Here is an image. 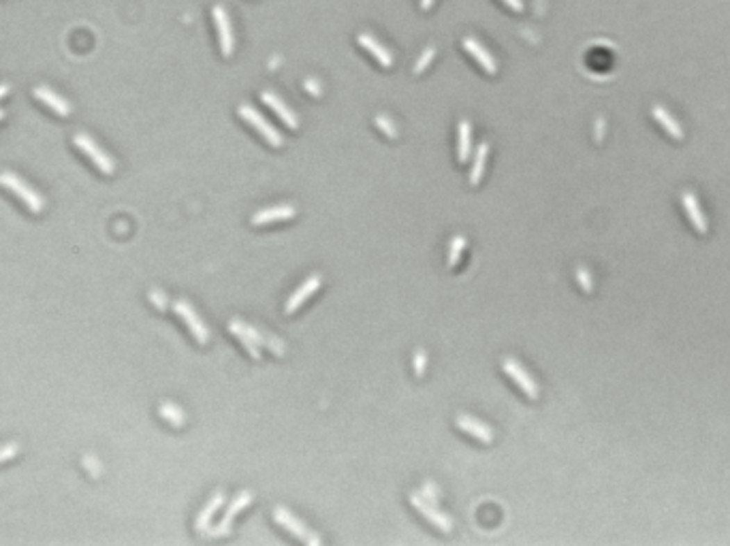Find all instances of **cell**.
Wrapping results in <instances>:
<instances>
[{
    "label": "cell",
    "mask_w": 730,
    "mask_h": 546,
    "mask_svg": "<svg viewBox=\"0 0 730 546\" xmlns=\"http://www.w3.org/2000/svg\"><path fill=\"white\" fill-rule=\"evenodd\" d=\"M0 186L7 188L9 192H13L33 214H41L43 212V207H45L43 196L33 186H28L22 178L11 173V171H3V173H0Z\"/></svg>",
    "instance_id": "6da1fadb"
},
{
    "label": "cell",
    "mask_w": 730,
    "mask_h": 546,
    "mask_svg": "<svg viewBox=\"0 0 730 546\" xmlns=\"http://www.w3.org/2000/svg\"><path fill=\"white\" fill-rule=\"evenodd\" d=\"M73 146L79 150V152H83L88 158H90V162L101 171V173H105V176H111L113 173V171H115V162H113V158L99 146V143L90 137V135H85V133H77L75 137H73Z\"/></svg>",
    "instance_id": "7a4b0ae2"
},
{
    "label": "cell",
    "mask_w": 730,
    "mask_h": 546,
    "mask_svg": "<svg viewBox=\"0 0 730 546\" xmlns=\"http://www.w3.org/2000/svg\"><path fill=\"white\" fill-rule=\"evenodd\" d=\"M238 113H240V118L244 120V122H248L263 139H265L267 143H269V146H274V148H280L282 146V135L265 120V116H260V113L254 109V107H250V105H240V109H238Z\"/></svg>",
    "instance_id": "3957f363"
},
{
    "label": "cell",
    "mask_w": 730,
    "mask_h": 546,
    "mask_svg": "<svg viewBox=\"0 0 730 546\" xmlns=\"http://www.w3.org/2000/svg\"><path fill=\"white\" fill-rule=\"evenodd\" d=\"M171 305H173V312L178 314L180 318H182V321L188 325V329H190L192 337H194L199 343H208V339H210V331H208L206 323H203V321L199 318V314H197V312L190 307V303H186V301L178 299V301H173Z\"/></svg>",
    "instance_id": "277c9868"
},
{
    "label": "cell",
    "mask_w": 730,
    "mask_h": 546,
    "mask_svg": "<svg viewBox=\"0 0 730 546\" xmlns=\"http://www.w3.org/2000/svg\"><path fill=\"white\" fill-rule=\"evenodd\" d=\"M410 504L425 516V519H427L429 523H433L438 529H442V531H451V529H453V521L449 519V516H447L445 512L438 510L433 504L425 502V500H423V493H413V495H410Z\"/></svg>",
    "instance_id": "5b68a950"
},
{
    "label": "cell",
    "mask_w": 730,
    "mask_h": 546,
    "mask_svg": "<svg viewBox=\"0 0 730 546\" xmlns=\"http://www.w3.org/2000/svg\"><path fill=\"white\" fill-rule=\"evenodd\" d=\"M502 367H504V371L519 384V389H521L525 395H528L530 399H536V397H538V384L534 382V378H532L530 373L525 371L515 359L506 357V359L502 361Z\"/></svg>",
    "instance_id": "8992f818"
},
{
    "label": "cell",
    "mask_w": 730,
    "mask_h": 546,
    "mask_svg": "<svg viewBox=\"0 0 730 546\" xmlns=\"http://www.w3.org/2000/svg\"><path fill=\"white\" fill-rule=\"evenodd\" d=\"M274 519H276L282 527H286L293 536H297L299 540H304V542H308V544H318V542H320V540H318L316 536H312L310 529H308L301 521H297L295 516L290 514L286 508H276V510H274Z\"/></svg>",
    "instance_id": "52a82bcc"
},
{
    "label": "cell",
    "mask_w": 730,
    "mask_h": 546,
    "mask_svg": "<svg viewBox=\"0 0 730 546\" xmlns=\"http://www.w3.org/2000/svg\"><path fill=\"white\" fill-rule=\"evenodd\" d=\"M212 17H214V24H216V31H218L220 51H222L224 58H229V56L233 53V31H231L229 15H226V11L220 5H216L212 9Z\"/></svg>",
    "instance_id": "ba28073f"
},
{
    "label": "cell",
    "mask_w": 730,
    "mask_h": 546,
    "mask_svg": "<svg viewBox=\"0 0 730 546\" xmlns=\"http://www.w3.org/2000/svg\"><path fill=\"white\" fill-rule=\"evenodd\" d=\"M250 502H252V493H250V491L240 493L235 500L231 502V506L226 508V514H224L222 523H220L218 527H210L208 534H210V536H216V538H218V536H226V534L231 531V525H233V519H235V514H238L240 510H244Z\"/></svg>",
    "instance_id": "9c48e42d"
},
{
    "label": "cell",
    "mask_w": 730,
    "mask_h": 546,
    "mask_svg": "<svg viewBox=\"0 0 730 546\" xmlns=\"http://www.w3.org/2000/svg\"><path fill=\"white\" fill-rule=\"evenodd\" d=\"M33 94H35L43 105H47L53 113H58V116H63V118L71 116V111H73L71 103H69L67 99H63L60 94H56L51 88H47V85H37Z\"/></svg>",
    "instance_id": "30bf717a"
},
{
    "label": "cell",
    "mask_w": 730,
    "mask_h": 546,
    "mask_svg": "<svg viewBox=\"0 0 730 546\" xmlns=\"http://www.w3.org/2000/svg\"><path fill=\"white\" fill-rule=\"evenodd\" d=\"M260 101L263 103H265L274 113H276V116L288 126V128H297V124H299V120H297V116H295V113L293 111H290V107L278 96V94H274V92H269V90H265V92H260Z\"/></svg>",
    "instance_id": "8fae6325"
},
{
    "label": "cell",
    "mask_w": 730,
    "mask_h": 546,
    "mask_svg": "<svg viewBox=\"0 0 730 546\" xmlns=\"http://www.w3.org/2000/svg\"><path fill=\"white\" fill-rule=\"evenodd\" d=\"M681 205H683V210H686V214H688V218H690L692 226L696 228V231H698L700 235H705V233L709 231V226H707V218H705V214L700 212V205H698V198H696V194H694V192H683V196H681Z\"/></svg>",
    "instance_id": "7c38bea8"
},
{
    "label": "cell",
    "mask_w": 730,
    "mask_h": 546,
    "mask_svg": "<svg viewBox=\"0 0 730 546\" xmlns=\"http://www.w3.org/2000/svg\"><path fill=\"white\" fill-rule=\"evenodd\" d=\"M318 286H320V275H312V278H308V280H306V282L299 286V289H297L293 295L288 297L284 312H286V314H293V312H297V309H299V307L306 303V299H308L310 295H314V291H318Z\"/></svg>",
    "instance_id": "4fadbf2b"
},
{
    "label": "cell",
    "mask_w": 730,
    "mask_h": 546,
    "mask_svg": "<svg viewBox=\"0 0 730 546\" xmlns=\"http://www.w3.org/2000/svg\"><path fill=\"white\" fill-rule=\"evenodd\" d=\"M463 49L465 51H468L470 56H472V58L479 62V67L481 69H485V73H489V75H493L495 71H498V65H495V60H493V56L476 41V39H463Z\"/></svg>",
    "instance_id": "5bb4252c"
},
{
    "label": "cell",
    "mask_w": 730,
    "mask_h": 546,
    "mask_svg": "<svg viewBox=\"0 0 730 546\" xmlns=\"http://www.w3.org/2000/svg\"><path fill=\"white\" fill-rule=\"evenodd\" d=\"M457 427H459L461 431H465V434L474 436L476 440L485 442V444H489V442L493 440L491 427L485 425V423H481V420H476V418H472V416H465V414L457 416Z\"/></svg>",
    "instance_id": "9a60e30c"
},
{
    "label": "cell",
    "mask_w": 730,
    "mask_h": 546,
    "mask_svg": "<svg viewBox=\"0 0 730 546\" xmlns=\"http://www.w3.org/2000/svg\"><path fill=\"white\" fill-rule=\"evenodd\" d=\"M238 325H240V329L256 343V346H265V348H269L274 355H282V352H284V343H282L280 339H276V337H272V335H267V333H263V331H258V329H254V327H250V325H246V323H242V321H238Z\"/></svg>",
    "instance_id": "2e32d148"
},
{
    "label": "cell",
    "mask_w": 730,
    "mask_h": 546,
    "mask_svg": "<svg viewBox=\"0 0 730 546\" xmlns=\"http://www.w3.org/2000/svg\"><path fill=\"white\" fill-rule=\"evenodd\" d=\"M295 216V207L293 205H276V207H267L260 210L252 216V224L254 226H263V224H272L278 220H286Z\"/></svg>",
    "instance_id": "e0dca14e"
},
{
    "label": "cell",
    "mask_w": 730,
    "mask_h": 546,
    "mask_svg": "<svg viewBox=\"0 0 730 546\" xmlns=\"http://www.w3.org/2000/svg\"><path fill=\"white\" fill-rule=\"evenodd\" d=\"M357 43L365 49V51H370L372 56H374V58L378 60V62H381L383 67H391L393 65V56H391V51L385 47V45H381V43H378L372 35H359L357 37Z\"/></svg>",
    "instance_id": "ac0fdd59"
},
{
    "label": "cell",
    "mask_w": 730,
    "mask_h": 546,
    "mask_svg": "<svg viewBox=\"0 0 730 546\" xmlns=\"http://www.w3.org/2000/svg\"><path fill=\"white\" fill-rule=\"evenodd\" d=\"M652 113H654V118L658 120V124L670 135V137H673V139H677V141H681L683 139V128L679 126V122L673 118V116H670V113L662 107V105H654V109H652Z\"/></svg>",
    "instance_id": "d6986e66"
},
{
    "label": "cell",
    "mask_w": 730,
    "mask_h": 546,
    "mask_svg": "<svg viewBox=\"0 0 730 546\" xmlns=\"http://www.w3.org/2000/svg\"><path fill=\"white\" fill-rule=\"evenodd\" d=\"M222 502H224V495L222 493H216L210 502H208V506L206 508H203L201 512H199V516H197V531H201V534H206L208 529H210V525H212V516L216 514V510L222 506Z\"/></svg>",
    "instance_id": "ffe728a7"
},
{
    "label": "cell",
    "mask_w": 730,
    "mask_h": 546,
    "mask_svg": "<svg viewBox=\"0 0 730 546\" xmlns=\"http://www.w3.org/2000/svg\"><path fill=\"white\" fill-rule=\"evenodd\" d=\"M470 146H472V128L470 122H459V135H457V158L459 162H468L470 156Z\"/></svg>",
    "instance_id": "44dd1931"
},
{
    "label": "cell",
    "mask_w": 730,
    "mask_h": 546,
    "mask_svg": "<svg viewBox=\"0 0 730 546\" xmlns=\"http://www.w3.org/2000/svg\"><path fill=\"white\" fill-rule=\"evenodd\" d=\"M487 154H489V146L487 143H481L474 152V162H472V171H470V182L476 186L485 173V162H487Z\"/></svg>",
    "instance_id": "7402d4cb"
},
{
    "label": "cell",
    "mask_w": 730,
    "mask_h": 546,
    "mask_svg": "<svg viewBox=\"0 0 730 546\" xmlns=\"http://www.w3.org/2000/svg\"><path fill=\"white\" fill-rule=\"evenodd\" d=\"M158 412H160V416H163L165 420H169L173 427H182V425H184V412H182L178 406L169 404V401H165V404H160Z\"/></svg>",
    "instance_id": "603a6c76"
},
{
    "label": "cell",
    "mask_w": 730,
    "mask_h": 546,
    "mask_svg": "<svg viewBox=\"0 0 730 546\" xmlns=\"http://www.w3.org/2000/svg\"><path fill=\"white\" fill-rule=\"evenodd\" d=\"M229 329H231V333H233V335H238V337H240V341L244 343V348L250 352V357H252V359H258V346H256V343H254V341H252V339H250V337H248V335H246V333L240 329L238 318L229 323Z\"/></svg>",
    "instance_id": "cb8c5ba5"
},
{
    "label": "cell",
    "mask_w": 730,
    "mask_h": 546,
    "mask_svg": "<svg viewBox=\"0 0 730 546\" xmlns=\"http://www.w3.org/2000/svg\"><path fill=\"white\" fill-rule=\"evenodd\" d=\"M463 248H465V239H463L461 235L453 237L451 248H449V267H455V265L459 263V256H461Z\"/></svg>",
    "instance_id": "d4e9b609"
},
{
    "label": "cell",
    "mask_w": 730,
    "mask_h": 546,
    "mask_svg": "<svg viewBox=\"0 0 730 546\" xmlns=\"http://www.w3.org/2000/svg\"><path fill=\"white\" fill-rule=\"evenodd\" d=\"M433 56H435V47H427V49L421 53V58L417 60V65H415V73H423V71H425V67L431 62Z\"/></svg>",
    "instance_id": "484cf974"
},
{
    "label": "cell",
    "mask_w": 730,
    "mask_h": 546,
    "mask_svg": "<svg viewBox=\"0 0 730 546\" xmlns=\"http://www.w3.org/2000/svg\"><path fill=\"white\" fill-rule=\"evenodd\" d=\"M376 126L378 128H381L383 133H387L391 139H395V135H397V128L393 126V122L387 118V116H376Z\"/></svg>",
    "instance_id": "4316f807"
},
{
    "label": "cell",
    "mask_w": 730,
    "mask_h": 546,
    "mask_svg": "<svg viewBox=\"0 0 730 546\" xmlns=\"http://www.w3.org/2000/svg\"><path fill=\"white\" fill-rule=\"evenodd\" d=\"M576 282L581 284V289L586 293H592V275L588 269H583V267L576 269Z\"/></svg>",
    "instance_id": "83f0119b"
},
{
    "label": "cell",
    "mask_w": 730,
    "mask_h": 546,
    "mask_svg": "<svg viewBox=\"0 0 730 546\" xmlns=\"http://www.w3.org/2000/svg\"><path fill=\"white\" fill-rule=\"evenodd\" d=\"M17 452H19V444H15V442H9V444H5V446H0V463L9 461V459L15 457Z\"/></svg>",
    "instance_id": "f1b7e54d"
},
{
    "label": "cell",
    "mask_w": 730,
    "mask_h": 546,
    "mask_svg": "<svg viewBox=\"0 0 730 546\" xmlns=\"http://www.w3.org/2000/svg\"><path fill=\"white\" fill-rule=\"evenodd\" d=\"M83 468H88V472H90L92 476H101V472H103L101 463L97 461V459H94L92 454H85V457H83Z\"/></svg>",
    "instance_id": "f546056e"
},
{
    "label": "cell",
    "mask_w": 730,
    "mask_h": 546,
    "mask_svg": "<svg viewBox=\"0 0 730 546\" xmlns=\"http://www.w3.org/2000/svg\"><path fill=\"white\" fill-rule=\"evenodd\" d=\"M150 301L158 307V309H167V297L160 291H150Z\"/></svg>",
    "instance_id": "4dcf8cb0"
},
{
    "label": "cell",
    "mask_w": 730,
    "mask_h": 546,
    "mask_svg": "<svg viewBox=\"0 0 730 546\" xmlns=\"http://www.w3.org/2000/svg\"><path fill=\"white\" fill-rule=\"evenodd\" d=\"M425 352L423 350H419L417 355H415V371H417V376H423V371H425Z\"/></svg>",
    "instance_id": "1f68e13d"
},
{
    "label": "cell",
    "mask_w": 730,
    "mask_h": 546,
    "mask_svg": "<svg viewBox=\"0 0 730 546\" xmlns=\"http://www.w3.org/2000/svg\"><path fill=\"white\" fill-rule=\"evenodd\" d=\"M306 90L318 96V94H320V85H318V81H314V79H306Z\"/></svg>",
    "instance_id": "d6a6232c"
},
{
    "label": "cell",
    "mask_w": 730,
    "mask_h": 546,
    "mask_svg": "<svg viewBox=\"0 0 730 546\" xmlns=\"http://www.w3.org/2000/svg\"><path fill=\"white\" fill-rule=\"evenodd\" d=\"M513 11H523V0H504Z\"/></svg>",
    "instance_id": "836d02e7"
},
{
    "label": "cell",
    "mask_w": 730,
    "mask_h": 546,
    "mask_svg": "<svg viewBox=\"0 0 730 546\" xmlns=\"http://www.w3.org/2000/svg\"><path fill=\"white\" fill-rule=\"evenodd\" d=\"M423 493H427V497H431V500H435V486H431L429 482L423 486Z\"/></svg>",
    "instance_id": "e575fe53"
},
{
    "label": "cell",
    "mask_w": 730,
    "mask_h": 546,
    "mask_svg": "<svg viewBox=\"0 0 730 546\" xmlns=\"http://www.w3.org/2000/svg\"><path fill=\"white\" fill-rule=\"evenodd\" d=\"M9 92H11V85L9 83H0V99H5Z\"/></svg>",
    "instance_id": "d590c367"
},
{
    "label": "cell",
    "mask_w": 730,
    "mask_h": 546,
    "mask_svg": "<svg viewBox=\"0 0 730 546\" xmlns=\"http://www.w3.org/2000/svg\"><path fill=\"white\" fill-rule=\"evenodd\" d=\"M431 5H433V0H421V9H425V11H427Z\"/></svg>",
    "instance_id": "8d00e7d4"
},
{
    "label": "cell",
    "mask_w": 730,
    "mask_h": 546,
    "mask_svg": "<svg viewBox=\"0 0 730 546\" xmlns=\"http://www.w3.org/2000/svg\"><path fill=\"white\" fill-rule=\"evenodd\" d=\"M3 118H5V111H3V109H0V120H3Z\"/></svg>",
    "instance_id": "74e56055"
}]
</instances>
